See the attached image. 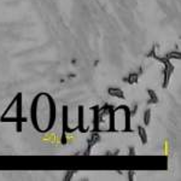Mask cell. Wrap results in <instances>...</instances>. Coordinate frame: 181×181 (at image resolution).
I'll list each match as a JSON object with an SVG mask.
<instances>
[{"label":"cell","mask_w":181,"mask_h":181,"mask_svg":"<svg viewBox=\"0 0 181 181\" xmlns=\"http://www.w3.org/2000/svg\"><path fill=\"white\" fill-rule=\"evenodd\" d=\"M33 116H35V126L40 132H46L52 126V120H55V105H52L51 100L40 102L39 99L35 103V108L33 106Z\"/></svg>","instance_id":"1"}]
</instances>
